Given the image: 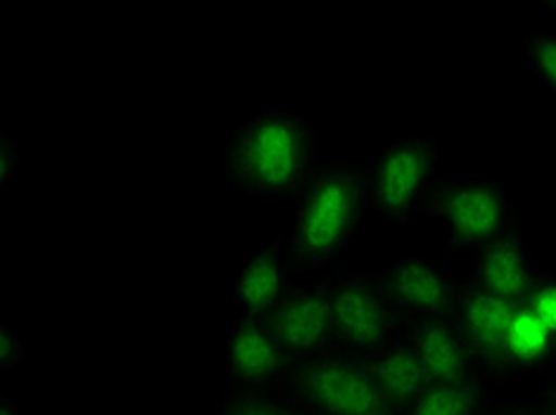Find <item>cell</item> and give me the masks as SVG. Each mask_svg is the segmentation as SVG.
<instances>
[{"label": "cell", "mask_w": 556, "mask_h": 415, "mask_svg": "<svg viewBox=\"0 0 556 415\" xmlns=\"http://www.w3.org/2000/svg\"><path fill=\"white\" fill-rule=\"evenodd\" d=\"M317 124L290 107L260 109L226 138L222 169L233 191L252 197H293L319 169Z\"/></svg>", "instance_id": "6da1fadb"}, {"label": "cell", "mask_w": 556, "mask_h": 415, "mask_svg": "<svg viewBox=\"0 0 556 415\" xmlns=\"http://www.w3.org/2000/svg\"><path fill=\"white\" fill-rule=\"evenodd\" d=\"M290 199L283 237L298 271H331L340 267L369 211V165L326 161Z\"/></svg>", "instance_id": "7a4b0ae2"}, {"label": "cell", "mask_w": 556, "mask_h": 415, "mask_svg": "<svg viewBox=\"0 0 556 415\" xmlns=\"http://www.w3.org/2000/svg\"><path fill=\"white\" fill-rule=\"evenodd\" d=\"M428 219L442 221L447 261L521 231V207L511 187L495 179L442 181L426 207Z\"/></svg>", "instance_id": "3957f363"}, {"label": "cell", "mask_w": 556, "mask_h": 415, "mask_svg": "<svg viewBox=\"0 0 556 415\" xmlns=\"http://www.w3.org/2000/svg\"><path fill=\"white\" fill-rule=\"evenodd\" d=\"M442 183V150L431 135L409 133L381 147L369 165V211L390 229L426 217Z\"/></svg>", "instance_id": "277c9868"}, {"label": "cell", "mask_w": 556, "mask_h": 415, "mask_svg": "<svg viewBox=\"0 0 556 415\" xmlns=\"http://www.w3.org/2000/svg\"><path fill=\"white\" fill-rule=\"evenodd\" d=\"M283 389L309 415H400L369 356L343 349L295 363Z\"/></svg>", "instance_id": "5b68a950"}, {"label": "cell", "mask_w": 556, "mask_h": 415, "mask_svg": "<svg viewBox=\"0 0 556 415\" xmlns=\"http://www.w3.org/2000/svg\"><path fill=\"white\" fill-rule=\"evenodd\" d=\"M338 349L374 356L407 333L409 321L390 299L378 271L340 267L328 271Z\"/></svg>", "instance_id": "8992f818"}, {"label": "cell", "mask_w": 556, "mask_h": 415, "mask_svg": "<svg viewBox=\"0 0 556 415\" xmlns=\"http://www.w3.org/2000/svg\"><path fill=\"white\" fill-rule=\"evenodd\" d=\"M378 275L407 321L452 316L457 307L462 278L452 273L445 257L404 251L378 269Z\"/></svg>", "instance_id": "52a82bcc"}, {"label": "cell", "mask_w": 556, "mask_h": 415, "mask_svg": "<svg viewBox=\"0 0 556 415\" xmlns=\"http://www.w3.org/2000/svg\"><path fill=\"white\" fill-rule=\"evenodd\" d=\"M224 349L226 389H278L295 366L269 316H238Z\"/></svg>", "instance_id": "ba28073f"}, {"label": "cell", "mask_w": 556, "mask_h": 415, "mask_svg": "<svg viewBox=\"0 0 556 415\" xmlns=\"http://www.w3.org/2000/svg\"><path fill=\"white\" fill-rule=\"evenodd\" d=\"M269 321L295 363L338 349L328 273L317 281L298 283L295 290L276 307Z\"/></svg>", "instance_id": "9c48e42d"}, {"label": "cell", "mask_w": 556, "mask_h": 415, "mask_svg": "<svg viewBox=\"0 0 556 415\" xmlns=\"http://www.w3.org/2000/svg\"><path fill=\"white\" fill-rule=\"evenodd\" d=\"M514 307L516 304L485 293L473 281L462 278L457 307L452 313L471 349L478 375H483L500 389L509 385L507 373H504V337H507Z\"/></svg>", "instance_id": "30bf717a"}, {"label": "cell", "mask_w": 556, "mask_h": 415, "mask_svg": "<svg viewBox=\"0 0 556 415\" xmlns=\"http://www.w3.org/2000/svg\"><path fill=\"white\" fill-rule=\"evenodd\" d=\"M298 275L286 237L276 235L252 251L240 267L229 297L240 316H271L276 307L295 290Z\"/></svg>", "instance_id": "8fae6325"}, {"label": "cell", "mask_w": 556, "mask_h": 415, "mask_svg": "<svg viewBox=\"0 0 556 415\" xmlns=\"http://www.w3.org/2000/svg\"><path fill=\"white\" fill-rule=\"evenodd\" d=\"M535 273L533 251L523 233L516 231L471 255V271L466 278L509 304H523Z\"/></svg>", "instance_id": "7c38bea8"}, {"label": "cell", "mask_w": 556, "mask_h": 415, "mask_svg": "<svg viewBox=\"0 0 556 415\" xmlns=\"http://www.w3.org/2000/svg\"><path fill=\"white\" fill-rule=\"evenodd\" d=\"M404 337L424 363L431 385L459 382L478 375L471 349L452 316L409 321Z\"/></svg>", "instance_id": "4fadbf2b"}, {"label": "cell", "mask_w": 556, "mask_h": 415, "mask_svg": "<svg viewBox=\"0 0 556 415\" xmlns=\"http://www.w3.org/2000/svg\"><path fill=\"white\" fill-rule=\"evenodd\" d=\"M556 363V339L526 304H516L504 337V373L516 377H545Z\"/></svg>", "instance_id": "5bb4252c"}, {"label": "cell", "mask_w": 556, "mask_h": 415, "mask_svg": "<svg viewBox=\"0 0 556 415\" xmlns=\"http://www.w3.org/2000/svg\"><path fill=\"white\" fill-rule=\"evenodd\" d=\"M500 401V387L483 375H473L459 382L428 385L402 415H490Z\"/></svg>", "instance_id": "9a60e30c"}, {"label": "cell", "mask_w": 556, "mask_h": 415, "mask_svg": "<svg viewBox=\"0 0 556 415\" xmlns=\"http://www.w3.org/2000/svg\"><path fill=\"white\" fill-rule=\"evenodd\" d=\"M369 361L386 397L393 401V406L400 411V415L426 392L428 385H431L424 371V363L416 356V351L407 342V337H402L390 347L376 351L374 356H369Z\"/></svg>", "instance_id": "2e32d148"}, {"label": "cell", "mask_w": 556, "mask_h": 415, "mask_svg": "<svg viewBox=\"0 0 556 415\" xmlns=\"http://www.w3.org/2000/svg\"><path fill=\"white\" fill-rule=\"evenodd\" d=\"M212 415H309L283 387L224 389Z\"/></svg>", "instance_id": "e0dca14e"}, {"label": "cell", "mask_w": 556, "mask_h": 415, "mask_svg": "<svg viewBox=\"0 0 556 415\" xmlns=\"http://www.w3.org/2000/svg\"><path fill=\"white\" fill-rule=\"evenodd\" d=\"M523 53L535 77L556 95V34L533 31L523 36Z\"/></svg>", "instance_id": "ac0fdd59"}, {"label": "cell", "mask_w": 556, "mask_h": 415, "mask_svg": "<svg viewBox=\"0 0 556 415\" xmlns=\"http://www.w3.org/2000/svg\"><path fill=\"white\" fill-rule=\"evenodd\" d=\"M523 304L556 339V269H538Z\"/></svg>", "instance_id": "d6986e66"}, {"label": "cell", "mask_w": 556, "mask_h": 415, "mask_svg": "<svg viewBox=\"0 0 556 415\" xmlns=\"http://www.w3.org/2000/svg\"><path fill=\"white\" fill-rule=\"evenodd\" d=\"M24 356H27V349H24L20 325L5 323L0 328V363L5 371H17L24 363Z\"/></svg>", "instance_id": "ffe728a7"}, {"label": "cell", "mask_w": 556, "mask_h": 415, "mask_svg": "<svg viewBox=\"0 0 556 415\" xmlns=\"http://www.w3.org/2000/svg\"><path fill=\"white\" fill-rule=\"evenodd\" d=\"M22 167V147L17 135L0 129V185L8 187Z\"/></svg>", "instance_id": "44dd1931"}, {"label": "cell", "mask_w": 556, "mask_h": 415, "mask_svg": "<svg viewBox=\"0 0 556 415\" xmlns=\"http://www.w3.org/2000/svg\"><path fill=\"white\" fill-rule=\"evenodd\" d=\"M490 415H547V413H545V406H542V399L538 392V394L502 399Z\"/></svg>", "instance_id": "7402d4cb"}, {"label": "cell", "mask_w": 556, "mask_h": 415, "mask_svg": "<svg viewBox=\"0 0 556 415\" xmlns=\"http://www.w3.org/2000/svg\"><path fill=\"white\" fill-rule=\"evenodd\" d=\"M542 380H545V387L540 389L542 406H545L547 415H556V363L549 368V373L542 377Z\"/></svg>", "instance_id": "603a6c76"}, {"label": "cell", "mask_w": 556, "mask_h": 415, "mask_svg": "<svg viewBox=\"0 0 556 415\" xmlns=\"http://www.w3.org/2000/svg\"><path fill=\"white\" fill-rule=\"evenodd\" d=\"M0 415H22L15 397H10V394L0 397Z\"/></svg>", "instance_id": "cb8c5ba5"}, {"label": "cell", "mask_w": 556, "mask_h": 415, "mask_svg": "<svg viewBox=\"0 0 556 415\" xmlns=\"http://www.w3.org/2000/svg\"><path fill=\"white\" fill-rule=\"evenodd\" d=\"M540 8H545V10L552 12V15H556V3H549V0H545V3H540Z\"/></svg>", "instance_id": "d4e9b609"}]
</instances>
